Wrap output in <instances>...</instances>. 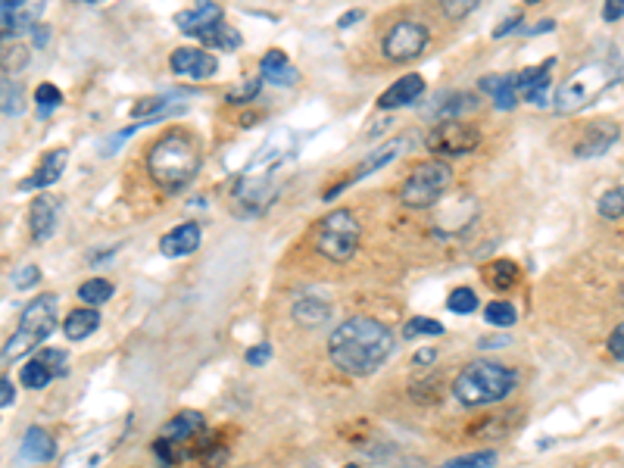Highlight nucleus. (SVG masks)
<instances>
[{"instance_id": "1", "label": "nucleus", "mask_w": 624, "mask_h": 468, "mask_svg": "<svg viewBox=\"0 0 624 468\" xmlns=\"http://www.w3.org/2000/svg\"><path fill=\"white\" fill-rule=\"evenodd\" d=\"M328 353L344 375L366 378L378 372L387 362V356L394 353V334H390L384 322L372 316H353L331 331Z\"/></svg>"}, {"instance_id": "2", "label": "nucleus", "mask_w": 624, "mask_h": 468, "mask_svg": "<svg viewBox=\"0 0 624 468\" xmlns=\"http://www.w3.org/2000/svg\"><path fill=\"white\" fill-rule=\"evenodd\" d=\"M147 172L163 191L188 188L200 172V144L185 128H172L147 150Z\"/></svg>"}, {"instance_id": "3", "label": "nucleus", "mask_w": 624, "mask_h": 468, "mask_svg": "<svg viewBox=\"0 0 624 468\" xmlns=\"http://www.w3.org/2000/svg\"><path fill=\"white\" fill-rule=\"evenodd\" d=\"M621 75H624V66L618 57L593 60L581 69H575L556 91V113L559 116L581 113L596 97H603L609 88H615L621 82Z\"/></svg>"}, {"instance_id": "4", "label": "nucleus", "mask_w": 624, "mask_h": 468, "mask_svg": "<svg viewBox=\"0 0 624 468\" xmlns=\"http://www.w3.org/2000/svg\"><path fill=\"white\" fill-rule=\"evenodd\" d=\"M512 387H515V372L506 369L503 362L475 359L453 378V397L468 409H478L506 400L512 394Z\"/></svg>"}, {"instance_id": "5", "label": "nucleus", "mask_w": 624, "mask_h": 468, "mask_svg": "<svg viewBox=\"0 0 624 468\" xmlns=\"http://www.w3.org/2000/svg\"><path fill=\"white\" fill-rule=\"evenodd\" d=\"M57 331V297L54 294H41L38 300H32L22 309L19 316V328L4 347V359H19L25 353H32L35 347H41L50 334Z\"/></svg>"}, {"instance_id": "6", "label": "nucleus", "mask_w": 624, "mask_h": 468, "mask_svg": "<svg viewBox=\"0 0 624 468\" xmlns=\"http://www.w3.org/2000/svg\"><path fill=\"white\" fill-rule=\"evenodd\" d=\"M362 241V225L350 210H331L316 225V250L331 263H350Z\"/></svg>"}, {"instance_id": "7", "label": "nucleus", "mask_w": 624, "mask_h": 468, "mask_svg": "<svg viewBox=\"0 0 624 468\" xmlns=\"http://www.w3.org/2000/svg\"><path fill=\"white\" fill-rule=\"evenodd\" d=\"M453 181V169L444 160H422L415 163L406 181L400 185V203L409 210H428L434 206Z\"/></svg>"}, {"instance_id": "8", "label": "nucleus", "mask_w": 624, "mask_h": 468, "mask_svg": "<svg viewBox=\"0 0 624 468\" xmlns=\"http://www.w3.org/2000/svg\"><path fill=\"white\" fill-rule=\"evenodd\" d=\"M425 147L434 153V160H444V156H465V153L481 147V132L472 122L447 119V122H437L431 128L425 138Z\"/></svg>"}, {"instance_id": "9", "label": "nucleus", "mask_w": 624, "mask_h": 468, "mask_svg": "<svg viewBox=\"0 0 624 468\" xmlns=\"http://www.w3.org/2000/svg\"><path fill=\"white\" fill-rule=\"evenodd\" d=\"M431 41V32L425 22H415V19H400L387 29L384 41H381V50L390 63H409L422 54Z\"/></svg>"}, {"instance_id": "10", "label": "nucleus", "mask_w": 624, "mask_h": 468, "mask_svg": "<svg viewBox=\"0 0 624 468\" xmlns=\"http://www.w3.org/2000/svg\"><path fill=\"white\" fill-rule=\"evenodd\" d=\"M406 147H409V141H406V138H394V141H387V144L375 147L372 153H366V160H362V163H359V166H356V169L344 178V181H341V185H334V188H328V191H325V200H334L337 194H344L350 185H356L359 178H366V175H372V172L384 169L387 163H394Z\"/></svg>"}, {"instance_id": "11", "label": "nucleus", "mask_w": 624, "mask_h": 468, "mask_svg": "<svg viewBox=\"0 0 624 468\" xmlns=\"http://www.w3.org/2000/svg\"><path fill=\"white\" fill-rule=\"evenodd\" d=\"M169 66H172L175 75L191 78V82H206V78H213L219 72V60L210 54V50H203V47H178V50H172Z\"/></svg>"}, {"instance_id": "12", "label": "nucleus", "mask_w": 624, "mask_h": 468, "mask_svg": "<svg viewBox=\"0 0 624 468\" xmlns=\"http://www.w3.org/2000/svg\"><path fill=\"white\" fill-rule=\"evenodd\" d=\"M425 94V78L419 72H409L403 78H397L381 97H378V110H400V107H412L415 100Z\"/></svg>"}, {"instance_id": "13", "label": "nucleus", "mask_w": 624, "mask_h": 468, "mask_svg": "<svg viewBox=\"0 0 624 468\" xmlns=\"http://www.w3.org/2000/svg\"><path fill=\"white\" fill-rule=\"evenodd\" d=\"M553 66H556L553 60H546L540 66H531V69L515 75V88L522 91L525 103H531V107H546V88H550Z\"/></svg>"}, {"instance_id": "14", "label": "nucleus", "mask_w": 624, "mask_h": 468, "mask_svg": "<svg viewBox=\"0 0 624 468\" xmlns=\"http://www.w3.org/2000/svg\"><path fill=\"white\" fill-rule=\"evenodd\" d=\"M57 222H60V200L50 197V194H38L32 210H29V228H32V238L35 241H47L50 234L57 231Z\"/></svg>"}, {"instance_id": "15", "label": "nucleus", "mask_w": 624, "mask_h": 468, "mask_svg": "<svg viewBox=\"0 0 624 468\" xmlns=\"http://www.w3.org/2000/svg\"><path fill=\"white\" fill-rule=\"evenodd\" d=\"M615 141H618L615 122H593L581 135V141L575 144V153L581 156V160H593V156H603Z\"/></svg>"}, {"instance_id": "16", "label": "nucleus", "mask_w": 624, "mask_h": 468, "mask_svg": "<svg viewBox=\"0 0 624 468\" xmlns=\"http://www.w3.org/2000/svg\"><path fill=\"white\" fill-rule=\"evenodd\" d=\"M66 163H69V150L66 147H60V150H50L44 160H41V166L22 181V191H38V188H50L54 185L57 178H63V172H66Z\"/></svg>"}, {"instance_id": "17", "label": "nucleus", "mask_w": 624, "mask_h": 468, "mask_svg": "<svg viewBox=\"0 0 624 468\" xmlns=\"http://www.w3.org/2000/svg\"><path fill=\"white\" fill-rule=\"evenodd\" d=\"M197 247H200V225L197 222H181V225H175L169 234H163V241H160V253L169 256V259L191 256Z\"/></svg>"}, {"instance_id": "18", "label": "nucleus", "mask_w": 624, "mask_h": 468, "mask_svg": "<svg viewBox=\"0 0 624 468\" xmlns=\"http://www.w3.org/2000/svg\"><path fill=\"white\" fill-rule=\"evenodd\" d=\"M259 72H263V78L272 85H297L300 82V72L291 66L288 54H281V50H269V54L259 60Z\"/></svg>"}, {"instance_id": "19", "label": "nucleus", "mask_w": 624, "mask_h": 468, "mask_svg": "<svg viewBox=\"0 0 624 468\" xmlns=\"http://www.w3.org/2000/svg\"><path fill=\"white\" fill-rule=\"evenodd\" d=\"M57 456V440L44 428H29L22 437V459L25 462H50Z\"/></svg>"}, {"instance_id": "20", "label": "nucleus", "mask_w": 624, "mask_h": 468, "mask_svg": "<svg viewBox=\"0 0 624 468\" xmlns=\"http://www.w3.org/2000/svg\"><path fill=\"white\" fill-rule=\"evenodd\" d=\"M478 85L487 97H493V103H497L500 110H515L518 107L515 75H484Z\"/></svg>"}, {"instance_id": "21", "label": "nucleus", "mask_w": 624, "mask_h": 468, "mask_svg": "<svg viewBox=\"0 0 624 468\" xmlns=\"http://www.w3.org/2000/svg\"><path fill=\"white\" fill-rule=\"evenodd\" d=\"M175 22L185 35H194V32H203V29H210V25L222 22V7L219 4H197L185 13H178Z\"/></svg>"}, {"instance_id": "22", "label": "nucleus", "mask_w": 624, "mask_h": 468, "mask_svg": "<svg viewBox=\"0 0 624 468\" xmlns=\"http://www.w3.org/2000/svg\"><path fill=\"white\" fill-rule=\"evenodd\" d=\"M100 328V312L91 309V306H82V309H72L69 316L63 319V334L69 341H85L88 334H94Z\"/></svg>"}, {"instance_id": "23", "label": "nucleus", "mask_w": 624, "mask_h": 468, "mask_svg": "<svg viewBox=\"0 0 624 468\" xmlns=\"http://www.w3.org/2000/svg\"><path fill=\"white\" fill-rule=\"evenodd\" d=\"M29 66V47L13 35H0V72L16 75Z\"/></svg>"}, {"instance_id": "24", "label": "nucleus", "mask_w": 624, "mask_h": 468, "mask_svg": "<svg viewBox=\"0 0 624 468\" xmlns=\"http://www.w3.org/2000/svg\"><path fill=\"white\" fill-rule=\"evenodd\" d=\"M518 278H522V269H518L512 259H493L490 266H484V281L490 284L493 291H512Z\"/></svg>"}, {"instance_id": "25", "label": "nucleus", "mask_w": 624, "mask_h": 468, "mask_svg": "<svg viewBox=\"0 0 624 468\" xmlns=\"http://www.w3.org/2000/svg\"><path fill=\"white\" fill-rule=\"evenodd\" d=\"M191 38L203 41L206 47H213V50H238L241 47V32L231 29V25H225V22H216V25H210V29L194 32Z\"/></svg>"}, {"instance_id": "26", "label": "nucleus", "mask_w": 624, "mask_h": 468, "mask_svg": "<svg viewBox=\"0 0 624 468\" xmlns=\"http://www.w3.org/2000/svg\"><path fill=\"white\" fill-rule=\"evenodd\" d=\"M294 322L300 325V328H322L328 319H331V309H328V303H322V300H312V297H306V300H300V303H294Z\"/></svg>"}, {"instance_id": "27", "label": "nucleus", "mask_w": 624, "mask_h": 468, "mask_svg": "<svg viewBox=\"0 0 624 468\" xmlns=\"http://www.w3.org/2000/svg\"><path fill=\"white\" fill-rule=\"evenodd\" d=\"M41 13H44L41 4H10V10H7V29H10V32L38 29Z\"/></svg>"}, {"instance_id": "28", "label": "nucleus", "mask_w": 624, "mask_h": 468, "mask_svg": "<svg viewBox=\"0 0 624 468\" xmlns=\"http://www.w3.org/2000/svg\"><path fill=\"white\" fill-rule=\"evenodd\" d=\"M0 113L4 116H22L25 113V94L10 78H0Z\"/></svg>"}, {"instance_id": "29", "label": "nucleus", "mask_w": 624, "mask_h": 468, "mask_svg": "<svg viewBox=\"0 0 624 468\" xmlns=\"http://www.w3.org/2000/svg\"><path fill=\"white\" fill-rule=\"evenodd\" d=\"M113 297V284L107 278H88L82 288H78V300L88 303L91 309H97L100 303H107Z\"/></svg>"}, {"instance_id": "30", "label": "nucleus", "mask_w": 624, "mask_h": 468, "mask_svg": "<svg viewBox=\"0 0 624 468\" xmlns=\"http://www.w3.org/2000/svg\"><path fill=\"white\" fill-rule=\"evenodd\" d=\"M19 381H22V387H29V390H41V387H47L50 381H54V372H50L44 362L29 359L19 372Z\"/></svg>"}, {"instance_id": "31", "label": "nucleus", "mask_w": 624, "mask_h": 468, "mask_svg": "<svg viewBox=\"0 0 624 468\" xmlns=\"http://www.w3.org/2000/svg\"><path fill=\"white\" fill-rule=\"evenodd\" d=\"M484 319H487V325H493V328H512L515 319H518V312H515V306H512L509 300H493V303H487V309H484Z\"/></svg>"}, {"instance_id": "32", "label": "nucleus", "mask_w": 624, "mask_h": 468, "mask_svg": "<svg viewBox=\"0 0 624 468\" xmlns=\"http://www.w3.org/2000/svg\"><path fill=\"white\" fill-rule=\"evenodd\" d=\"M596 213H600L606 222H618L624 216V188H612L600 197L596 203Z\"/></svg>"}, {"instance_id": "33", "label": "nucleus", "mask_w": 624, "mask_h": 468, "mask_svg": "<svg viewBox=\"0 0 624 468\" xmlns=\"http://www.w3.org/2000/svg\"><path fill=\"white\" fill-rule=\"evenodd\" d=\"M259 91H263V82H259V78H244L241 85H234L225 94V103H231V107H244V103H253L259 97Z\"/></svg>"}, {"instance_id": "34", "label": "nucleus", "mask_w": 624, "mask_h": 468, "mask_svg": "<svg viewBox=\"0 0 624 468\" xmlns=\"http://www.w3.org/2000/svg\"><path fill=\"white\" fill-rule=\"evenodd\" d=\"M493 465H497V453H493V450H478V453L456 456V459L437 465V468H493Z\"/></svg>"}, {"instance_id": "35", "label": "nucleus", "mask_w": 624, "mask_h": 468, "mask_svg": "<svg viewBox=\"0 0 624 468\" xmlns=\"http://www.w3.org/2000/svg\"><path fill=\"white\" fill-rule=\"evenodd\" d=\"M478 294L472 291V288H456V291H450V297H447V309L450 312H456V316H472V312L478 309Z\"/></svg>"}, {"instance_id": "36", "label": "nucleus", "mask_w": 624, "mask_h": 468, "mask_svg": "<svg viewBox=\"0 0 624 468\" xmlns=\"http://www.w3.org/2000/svg\"><path fill=\"white\" fill-rule=\"evenodd\" d=\"M35 103H38V116H50L54 113L60 103H63V91L57 88V85H50V82H44V85H38V91H35Z\"/></svg>"}, {"instance_id": "37", "label": "nucleus", "mask_w": 624, "mask_h": 468, "mask_svg": "<svg viewBox=\"0 0 624 468\" xmlns=\"http://www.w3.org/2000/svg\"><path fill=\"white\" fill-rule=\"evenodd\" d=\"M406 337H440L444 334V325L437 319H428V316H412L403 328Z\"/></svg>"}, {"instance_id": "38", "label": "nucleus", "mask_w": 624, "mask_h": 468, "mask_svg": "<svg viewBox=\"0 0 624 468\" xmlns=\"http://www.w3.org/2000/svg\"><path fill=\"white\" fill-rule=\"evenodd\" d=\"M478 107V97L475 94H468V91H462V94H453L450 97V103H447V107H440L437 113L440 116H459V113H468V110H475Z\"/></svg>"}, {"instance_id": "39", "label": "nucleus", "mask_w": 624, "mask_h": 468, "mask_svg": "<svg viewBox=\"0 0 624 468\" xmlns=\"http://www.w3.org/2000/svg\"><path fill=\"white\" fill-rule=\"evenodd\" d=\"M35 359L44 362V366L54 372V378H63L66 375V353L63 350H38Z\"/></svg>"}, {"instance_id": "40", "label": "nucleus", "mask_w": 624, "mask_h": 468, "mask_svg": "<svg viewBox=\"0 0 624 468\" xmlns=\"http://www.w3.org/2000/svg\"><path fill=\"white\" fill-rule=\"evenodd\" d=\"M38 278H41V269L38 266H22L13 275V284H16L19 291H29V288H35V284H38Z\"/></svg>"}, {"instance_id": "41", "label": "nucleus", "mask_w": 624, "mask_h": 468, "mask_svg": "<svg viewBox=\"0 0 624 468\" xmlns=\"http://www.w3.org/2000/svg\"><path fill=\"white\" fill-rule=\"evenodd\" d=\"M475 7H478V0H447V4L440 7V10H444L450 19H462V16L472 13Z\"/></svg>"}, {"instance_id": "42", "label": "nucleus", "mask_w": 624, "mask_h": 468, "mask_svg": "<svg viewBox=\"0 0 624 468\" xmlns=\"http://www.w3.org/2000/svg\"><path fill=\"white\" fill-rule=\"evenodd\" d=\"M609 353L618 359V362H624V322L612 331V337H609Z\"/></svg>"}, {"instance_id": "43", "label": "nucleus", "mask_w": 624, "mask_h": 468, "mask_svg": "<svg viewBox=\"0 0 624 468\" xmlns=\"http://www.w3.org/2000/svg\"><path fill=\"white\" fill-rule=\"evenodd\" d=\"M269 356H272V347L269 344H259V347H250L247 350V362H250V366H266Z\"/></svg>"}, {"instance_id": "44", "label": "nucleus", "mask_w": 624, "mask_h": 468, "mask_svg": "<svg viewBox=\"0 0 624 468\" xmlns=\"http://www.w3.org/2000/svg\"><path fill=\"white\" fill-rule=\"evenodd\" d=\"M16 403V384L10 378H0V409Z\"/></svg>"}, {"instance_id": "45", "label": "nucleus", "mask_w": 624, "mask_h": 468, "mask_svg": "<svg viewBox=\"0 0 624 468\" xmlns=\"http://www.w3.org/2000/svg\"><path fill=\"white\" fill-rule=\"evenodd\" d=\"M518 25H522V13H515L512 19L500 22L497 29H493V38H506L509 32H518Z\"/></svg>"}, {"instance_id": "46", "label": "nucleus", "mask_w": 624, "mask_h": 468, "mask_svg": "<svg viewBox=\"0 0 624 468\" xmlns=\"http://www.w3.org/2000/svg\"><path fill=\"white\" fill-rule=\"evenodd\" d=\"M624 16V0H609V4L603 7V19L606 22H618Z\"/></svg>"}, {"instance_id": "47", "label": "nucleus", "mask_w": 624, "mask_h": 468, "mask_svg": "<svg viewBox=\"0 0 624 468\" xmlns=\"http://www.w3.org/2000/svg\"><path fill=\"white\" fill-rule=\"evenodd\" d=\"M415 366H431V362H437V350L434 347H422L419 353H415Z\"/></svg>"}, {"instance_id": "48", "label": "nucleus", "mask_w": 624, "mask_h": 468, "mask_svg": "<svg viewBox=\"0 0 624 468\" xmlns=\"http://www.w3.org/2000/svg\"><path fill=\"white\" fill-rule=\"evenodd\" d=\"M359 19H362V10H350V13H344L341 19H337V29H347V25H353Z\"/></svg>"}, {"instance_id": "49", "label": "nucleus", "mask_w": 624, "mask_h": 468, "mask_svg": "<svg viewBox=\"0 0 624 468\" xmlns=\"http://www.w3.org/2000/svg\"><path fill=\"white\" fill-rule=\"evenodd\" d=\"M621 300H624V284H621Z\"/></svg>"}, {"instance_id": "50", "label": "nucleus", "mask_w": 624, "mask_h": 468, "mask_svg": "<svg viewBox=\"0 0 624 468\" xmlns=\"http://www.w3.org/2000/svg\"><path fill=\"white\" fill-rule=\"evenodd\" d=\"M344 468H359V465H344Z\"/></svg>"}]
</instances>
